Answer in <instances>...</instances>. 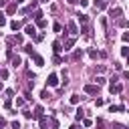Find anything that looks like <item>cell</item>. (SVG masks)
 <instances>
[{"mask_svg":"<svg viewBox=\"0 0 129 129\" xmlns=\"http://www.w3.org/2000/svg\"><path fill=\"white\" fill-rule=\"evenodd\" d=\"M67 30H69L73 36H77V34H79V28H77V24H75L73 20H71V22H67Z\"/></svg>","mask_w":129,"mask_h":129,"instance_id":"2","label":"cell"},{"mask_svg":"<svg viewBox=\"0 0 129 129\" xmlns=\"http://www.w3.org/2000/svg\"><path fill=\"white\" fill-rule=\"evenodd\" d=\"M42 18V12L40 10H34V20H40Z\"/></svg>","mask_w":129,"mask_h":129,"instance_id":"27","label":"cell"},{"mask_svg":"<svg viewBox=\"0 0 129 129\" xmlns=\"http://www.w3.org/2000/svg\"><path fill=\"white\" fill-rule=\"evenodd\" d=\"M22 113H24V117H26V119H32V111H22Z\"/></svg>","mask_w":129,"mask_h":129,"instance_id":"35","label":"cell"},{"mask_svg":"<svg viewBox=\"0 0 129 129\" xmlns=\"http://www.w3.org/2000/svg\"><path fill=\"white\" fill-rule=\"evenodd\" d=\"M77 16H79V22H81V24H83V26H85V24H87V22H89V16H87V14H81V12H79V14H77Z\"/></svg>","mask_w":129,"mask_h":129,"instance_id":"10","label":"cell"},{"mask_svg":"<svg viewBox=\"0 0 129 129\" xmlns=\"http://www.w3.org/2000/svg\"><path fill=\"white\" fill-rule=\"evenodd\" d=\"M123 40H125V42H129V32H123Z\"/></svg>","mask_w":129,"mask_h":129,"instance_id":"39","label":"cell"},{"mask_svg":"<svg viewBox=\"0 0 129 129\" xmlns=\"http://www.w3.org/2000/svg\"><path fill=\"white\" fill-rule=\"evenodd\" d=\"M56 85H58V77L52 73V75L48 77V87H56Z\"/></svg>","mask_w":129,"mask_h":129,"instance_id":"5","label":"cell"},{"mask_svg":"<svg viewBox=\"0 0 129 129\" xmlns=\"http://www.w3.org/2000/svg\"><path fill=\"white\" fill-rule=\"evenodd\" d=\"M2 127H6V119H4V117H0V129H2Z\"/></svg>","mask_w":129,"mask_h":129,"instance_id":"38","label":"cell"},{"mask_svg":"<svg viewBox=\"0 0 129 129\" xmlns=\"http://www.w3.org/2000/svg\"><path fill=\"white\" fill-rule=\"evenodd\" d=\"M10 28H12V30H18V28H20V22H18V20H12V22H10Z\"/></svg>","mask_w":129,"mask_h":129,"instance_id":"18","label":"cell"},{"mask_svg":"<svg viewBox=\"0 0 129 129\" xmlns=\"http://www.w3.org/2000/svg\"><path fill=\"white\" fill-rule=\"evenodd\" d=\"M6 14H16V4H8L6 6Z\"/></svg>","mask_w":129,"mask_h":129,"instance_id":"13","label":"cell"},{"mask_svg":"<svg viewBox=\"0 0 129 129\" xmlns=\"http://www.w3.org/2000/svg\"><path fill=\"white\" fill-rule=\"evenodd\" d=\"M52 50H54V54H58V52L62 50V44H60V40H54V42H52Z\"/></svg>","mask_w":129,"mask_h":129,"instance_id":"7","label":"cell"},{"mask_svg":"<svg viewBox=\"0 0 129 129\" xmlns=\"http://www.w3.org/2000/svg\"><path fill=\"white\" fill-rule=\"evenodd\" d=\"M83 113H85V111H83V109H79V111H77V115H75V119H77V121H81V119H83Z\"/></svg>","mask_w":129,"mask_h":129,"instance_id":"25","label":"cell"},{"mask_svg":"<svg viewBox=\"0 0 129 129\" xmlns=\"http://www.w3.org/2000/svg\"><path fill=\"white\" fill-rule=\"evenodd\" d=\"M10 62H12V67H18V64H20V56H18V54H16V56L10 54Z\"/></svg>","mask_w":129,"mask_h":129,"instance_id":"12","label":"cell"},{"mask_svg":"<svg viewBox=\"0 0 129 129\" xmlns=\"http://www.w3.org/2000/svg\"><path fill=\"white\" fill-rule=\"evenodd\" d=\"M127 64H129V56H127Z\"/></svg>","mask_w":129,"mask_h":129,"instance_id":"45","label":"cell"},{"mask_svg":"<svg viewBox=\"0 0 129 129\" xmlns=\"http://www.w3.org/2000/svg\"><path fill=\"white\" fill-rule=\"evenodd\" d=\"M95 125H97V129H101V127L105 125V121H103V119H97V123H95Z\"/></svg>","mask_w":129,"mask_h":129,"instance_id":"31","label":"cell"},{"mask_svg":"<svg viewBox=\"0 0 129 129\" xmlns=\"http://www.w3.org/2000/svg\"><path fill=\"white\" fill-rule=\"evenodd\" d=\"M71 103H73V105H79V103H81V97H79V95H71Z\"/></svg>","mask_w":129,"mask_h":129,"instance_id":"17","label":"cell"},{"mask_svg":"<svg viewBox=\"0 0 129 129\" xmlns=\"http://www.w3.org/2000/svg\"><path fill=\"white\" fill-rule=\"evenodd\" d=\"M85 93H89V95H97V93H99V87H97V85H85Z\"/></svg>","mask_w":129,"mask_h":129,"instance_id":"3","label":"cell"},{"mask_svg":"<svg viewBox=\"0 0 129 129\" xmlns=\"http://www.w3.org/2000/svg\"><path fill=\"white\" fill-rule=\"evenodd\" d=\"M81 56H83V52H81V50H75V52H73V56H71V58H73V60H79V58H81Z\"/></svg>","mask_w":129,"mask_h":129,"instance_id":"19","label":"cell"},{"mask_svg":"<svg viewBox=\"0 0 129 129\" xmlns=\"http://www.w3.org/2000/svg\"><path fill=\"white\" fill-rule=\"evenodd\" d=\"M50 125H52V129H56V127H58V121L52 117V119H50Z\"/></svg>","mask_w":129,"mask_h":129,"instance_id":"30","label":"cell"},{"mask_svg":"<svg viewBox=\"0 0 129 129\" xmlns=\"http://www.w3.org/2000/svg\"><path fill=\"white\" fill-rule=\"evenodd\" d=\"M0 79H8V71H6V69L0 71Z\"/></svg>","mask_w":129,"mask_h":129,"instance_id":"28","label":"cell"},{"mask_svg":"<svg viewBox=\"0 0 129 129\" xmlns=\"http://www.w3.org/2000/svg\"><path fill=\"white\" fill-rule=\"evenodd\" d=\"M67 2H69V4H77L79 0H67Z\"/></svg>","mask_w":129,"mask_h":129,"instance_id":"41","label":"cell"},{"mask_svg":"<svg viewBox=\"0 0 129 129\" xmlns=\"http://www.w3.org/2000/svg\"><path fill=\"white\" fill-rule=\"evenodd\" d=\"M95 81H97V87H101V85H105V83H107V79H105V77H97Z\"/></svg>","mask_w":129,"mask_h":129,"instance_id":"20","label":"cell"},{"mask_svg":"<svg viewBox=\"0 0 129 129\" xmlns=\"http://www.w3.org/2000/svg\"><path fill=\"white\" fill-rule=\"evenodd\" d=\"M105 6H107V0H99V4H97V8H99V10H103Z\"/></svg>","mask_w":129,"mask_h":129,"instance_id":"26","label":"cell"},{"mask_svg":"<svg viewBox=\"0 0 129 129\" xmlns=\"http://www.w3.org/2000/svg\"><path fill=\"white\" fill-rule=\"evenodd\" d=\"M4 107H6V109H10V107H12V101H10V99H6V101H4Z\"/></svg>","mask_w":129,"mask_h":129,"instance_id":"34","label":"cell"},{"mask_svg":"<svg viewBox=\"0 0 129 129\" xmlns=\"http://www.w3.org/2000/svg\"><path fill=\"white\" fill-rule=\"evenodd\" d=\"M109 111H111V113H115V111H125V107H123V105H111Z\"/></svg>","mask_w":129,"mask_h":129,"instance_id":"15","label":"cell"},{"mask_svg":"<svg viewBox=\"0 0 129 129\" xmlns=\"http://www.w3.org/2000/svg\"><path fill=\"white\" fill-rule=\"evenodd\" d=\"M38 121H40V129H48V125H46V117H40Z\"/></svg>","mask_w":129,"mask_h":129,"instance_id":"21","label":"cell"},{"mask_svg":"<svg viewBox=\"0 0 129 129\" xmlns=\"http://www.w3.org/2000/svg\"><path fill=\"white\" fill-rule=\"evenodd\" d=\"M4 24H6V16L0 12V26H4Z\"/></svg>","mask_w":129,"mask_h":129,"instance_id":"32","label":"cell"},{"mask_svg":"<svg viewBox=\"0 0 129 129\" xmlns=\"http://www.w3.org/2000/svg\"><path fill=\"white\" fill-rule=\"evenodd\" d=\"M109 91H111V95H119V93L123 91V85L115 81V83H111V87H109Z\"/></svg>","mask_w":129,"mask_h":129,"instance_id":"1","label":"cell"},{"mask_svg":"<svg viewBox=\"0 0 129 129\" xmlns=\"http://www.w3.org/2000/svg\"><path fill=\"white\" fill-rule=\"evenodd\" d=\"M121 54H123V56H129V46H123V48H121Z\"/></svg>","mask_w":129,"mask_h":129,"instance_id":"29","label":"cell"},{"mask_svg":"<svg viewBox=\"0 0 129 129\" xmlns=\"http://www.w3.org/2000/svg\"><path fill=\"white\" fill-rule=\"evenodd\" d=\"M36 24H38L40 28H46V20H44V18H40V20H36Z\"/></svg>","mask_w":129,"mask_h":129,"instance_id":"22","label":"cell"},{"mask_svg":"<svg viewBox=\"0 0 129 129\" xmlns=\"http://www.w3.org/2000/svg\"><path fill=\"white\" fill-rule=\"evenodd\" d=\"M52 30H54V32H60V30H62V26H60L58 22H54V24H52Z\"/></svg>","mask_w":129,"mask_h":129,"instance_id":"23","label":"cell"},{"mask_svg":"<svg viewBox=\"0 0 129 129\" xmlns=\"http://www.w3.org/2000/svg\"><path fill=\"white\" fill-rule=\"evenodd\" d=\"M10 125H12V129H20V123H18V121H12Z\"/></svg>","mask_w":129,"mask_h":129,"instance_id":"37","label":"cell"},{"mask_svg":"<svg viewBox=\"0 0 129 129\" xmlns=\"http://www.w3.org/2000/svg\"><path fill=\"white\" fill-rule=\"evenodd\" d=\"M30 56H32V58H34V62H36V64H38V67H42V64H44V58H42V56H40V54H36V52H32V54H30Z\"/></svg>","mask_w":129,"mask_h":129,"instance_id":"4","label":"cell"},{"mask_svg":"<svg viewBox=\"0 0 129 129\" xmlns=\"http://www.w3.org/2000/svg\"><path fill=\"white\" fill-rule=\"evenodd\" d=\"M123 77H125V79L129 81V71H125V73H123Z\"/></svg>","mask_w":129,"mask_h":129,"instance_id":"40","label":"cell"},{"mask_svg":"<svg viewBox=\"0 0 129 129\" xmlns=\"http://www.w3.org/2000/svg\"><path fill=\"white\" fill-rule=\"evenodd\" d=\"M73 46H75V36H73V38H69V40L64 42V50H71Z\"/></svg>","mask_w":129,"mask_h":129,"instance_id":"11","label":"cell"},{"mask_svg":"<svg viewBox=\"0 0 129 129\" xmlns=\"http://www.w3.org/2000/svg\"><path fill=\"white\" fill-rule=\"evenodd\" d=\"M8 42H10V44H12V42H16V44H22V36H20V34H14L12 38H8Z\"/></svg>","mask_w":129,"mask_h":129,"instance_id":"8","label":"cell"},{"mask_svg":"<svg viewBox=\"0 0 129 129\" xmlns=\"http://www.w3.org/2000/svg\"><path fill=\"white\" fill-rule=\"evenodd\" d=\"M121 14H123V12H121V8H113V10H111V16H113V18H119Z\"/></svg>","mask_w":129,"mask_h":129,"instance_id":"14","label":"cell"},{"mask_svg":"<svg viewBox=\"0 0 129 129\" xmlns=\"http://www.w3.org/2000/svg\"><path fill=\"white\" fill-rule=\"evenodd\" d=\"M24 32H26V34H28V36H36V28H34V26H32V24H28V26H26V28H24Z\"/></svg>","mask_w":129,"mask_h":129,"instance_id":"6","label":"cell"},{"mask_svg":"<svg viewBox=\"0 0 129 129\" xmlns=\"http://www.w3.org/2000/svg\"><path fill=\"white\" fill-rule=\"evenodd\" d=\"M24 50H26L28 54H32V44H26V46H24Z\"/></svg>","mask_w":129,"mask_h":129,"instance_id":"33","label":"cell"},{"mask_svg":"<svg viewBox=\"0 0 129 129\" xmlns=\"http://www.w3.org/2000/svg\"><path fill=\"white\" fill-rule=\"evenodd\" d=\"M6 2H8V0H0V6H6Z\"/></svg>","mask_w":129,"mask_h":129,"instance_id":"42","label":"cell"},{"mask_svg":"<svg viewBox=\"0 0 129 129\" xmlns=\"http://www.w3.org/2000/svg\"><path fill=\"white\" fill-rule=\"evenodd\" d=\"M89 56H91V58H99V56H101V52H99V50H93V48H91V50H89Z\"/></svg>","mask_w":129,"mask_h":129,"instance_id":"16","label":"cell"},{"mask_svg":"<svg viewBox=\"0 0 129 129\" xmlns=\"http://www.w3.org/2000/svg\"><path fill=\"white\" fill-rule=\"evenodd\" d=\"M52 62H54V64H60V62H62V58H60L58 54H54V56H52Z\"/></svg>","mask_w":129,"mask_h":129,"instance_id":"24","label":"cell"},{"mask_svg":"<svg viewBox=\"0 0 129 129\" xmlns=\"http://www.w3.org/2000/svg\"><path fill=\"white\" fill-rule=\"evenodd\" d=\"M18 2H24V0H16V4H18Z\"/></svg>","mask_w":129,"mask_h":129,"instance_id":"44","label":"cell"},{"mask_svg":"<svg viewBox=\"0 0 129 129\" xmlns=\"http://www.w3.org/2000/svg\"><path fill=\"white\" fill-rule=\"evenodd\" d=\"M42 113H44V111H42V107H34L32 117H34V119H40V117H42Z\"/></svg>","mask_w":129,"mask_h":129,"instance_id":"9","label":"cell"},{"mask_svg":"<svg viewBox=\"0 0 129 129\" xmlns=\"http://www.w3.org/2000/svg\"><path fill=\"white\" fill-rule=\"evenodd\" d=\"M111 129H121V125H113V127H111Z\"/></svg>","mask_w":129,"mask_h":129,"instance_id":"43","label":"cell"},{"mask_svg":"<svg viewBox=\"0 0 129 129\" xmlns=\"http://www.w3.org/2000/svg\"><path fill=\"white\" fill-rule=\"evenodd\" d=\"M83 125H85V127H91V125H93V121H91V119H85V121H83Z\"/></svg>","mask_w":129,"mask_h":129,"instance_id":"36","label":"cell"}]
</instances>
